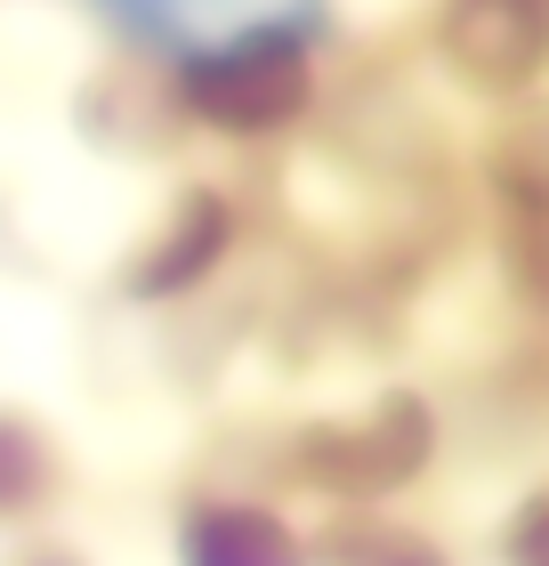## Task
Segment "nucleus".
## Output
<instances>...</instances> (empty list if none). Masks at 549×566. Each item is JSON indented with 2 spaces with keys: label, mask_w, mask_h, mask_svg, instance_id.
Returning <instances> with one entry per match:
<instances>
[{
  "label": "nucleus",
  "mask_w": 549,
  "mask_h": 566,
  "mask_svg": "<svg viewBox=\"0 0 549 566\" xmlns=\"http://www.w3.org/2000/svg\"><path fill=\"white\" fill-rule=\"evenodd\" d=\"M436 453V421L421 397H380L372 413L356 421H324L299 437V478L324 485L339 502H372V494H397V485L421 478V461Z\"/></svg>",
  "instance_id": "obj_1"
},
{
  "label": "nucleus",
  "mask_w": 549,
  "mask_h": 566,
  "mask_svg": "<svg viewBox=\"0 0 549 566\" xmlns=\"http://www.w3.org/2000/svg\"><path fill=\"white\" fill-rule=\"evenodd\" d=\"M17 566H89V558H73L65 543H33V551H24Z\"/></svg>",
  "instance_id": "obj_11"
},
{
  "label": "nucleus",
  "mask_w": 549,
  "mask_h": 566,
  "mask_svg": "<svg viewBox=\"0 0 549 566\" xmlns=\"http://www.w3.org/2000/svg\"><path fill=\"white\" fill-rule=\"evenodd\" d=\"M502 558H509V566H549V485H534V494L509 510Z\"/></svg>",
  "instance_id": "obj_10"
},
{
  "label": "nucleus",
  "mask_w": 549,
  "mask_h": 566,
  "mask_svg": "<svg viewBox=\"0 0 549 566\" xmlns=\"http://www.w3.org/2000/svg\"><path fill=\"white\" fill-rule=\"evenodd\" d=\"M57 494V453L24 413H0V518H33Z\"/></svg>",
  "instance_id": "obj_7"
},
{
  "label": "nucleus",
  "mask_w": 549,
  "mask_h": 566,
  "mask_svg": "<svg viewBox=\"0 0 549 566\" xmlns=\"http://www.w3.org/2000/svg\"><path fill=\"white\" fill-rule=\"evenodd\" d=\"M436 49L468 90H534L549 73V0H444Z\"/></svg>",
  "instance_id": "obj_4"
},
{
  "label": "nucleus",
  "mask_w": 549,
  "mask_h": 566,
  "mask_svg": "<svg viewBox=\"0 0 549 566\" xmlns=\"http://www.w3.org/2000/svg\"><path fill=\"white\" fill-rule=\"evenodd\" d=\"M226 202L219 195H187V211H178L162 227V243L138 260V300H162V292H187V283H202L219 268V251H226Z\"/></svg>",
  "instance_id": "obj_6"
},
{
  "label": "nucleus",
  "mask_w": 549,
  "mask_h": 566,
  "mask_svg": "<svg viewBox=\"0 0 549 566\" xmlns=\"http://www.w3.org/2000/svg\"><path fill=\"white\" fill-rule=\"evenodd\" d=\"M97 9L129 41L187 65V57H219V49H275V41L307 49L324 0H97Z\"/></svg>",
  "instance_id": "obj_2"
},
{
  "label": "nucleus",
  "mask_w": 549,
  "mask_h": 566,
  "mask_svg": "<svg viewBox=\"0 0 549 566\" xmlns=\"http://www.w3.org/2000/svg\"><path fill=\"white\" fill-rule=\"evenodd\" d=\"M178 566H307V543L267 502H194L178 526Z\"/></svg>",
  "instance_id": "obj_5"
},
{
  "label": "nucleus",
  "mask_w": 549,
  "mask_h": 566,
  "mask_svg": "<svg viewBox=\"0 0 549 566\" xmlns=\"http://www.w3.org/2000/svg\"><path fill=\"white\" fill-rule=\"evenodd\" d=\"M493 170H502V187L526 202L534 219H549V114L517 122V130L502 138V154H493Z\"/></svg>",
  "instance_id": "obj_8"
},
{
  "label": "nucleus",
  "mask_w": 549,
  "mask_h": 566,
  "mask_svg": "<svg viewBox=\"0 0 549 566\" xmlns=\"http://www.w3.org/2000/svg\"><path fill=\"white\" fill-rule=\"evenodd\" d=\"M307 90H316V73H307V49H292V41H275V49H219V57H187L178 65L187 114H202L226 138H267V130H283V122H299Z\"/></svg>",
  "instance_id": "obj_3"
},
{
  "label": "nucleus",
  "mask_w": 549,
  "mask_h": 566,
  "mask_svg": "<svg viewBox=\"0 0 549 566\" xmlns=\"http://www.w3.org/2000/svg\"><path fill=\"white\" fill-rule=\"evenodd\" d=\"M339 566H444V551H429L421 534L363 526V534H339Z\"/></svg>",
  "instance_id": "obj_9"
}]
</instances>
